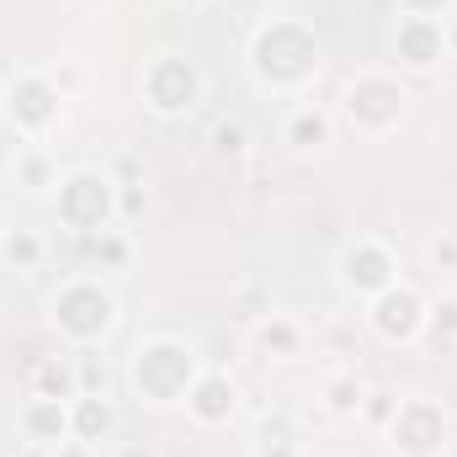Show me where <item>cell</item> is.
<instances>
[{
    "label": "cell",
    "mask_w": 457,
    "mask_h": 457,
    "mask_svg": "<svg viewBox=\"0 0 457 457\" xmlns=\"http://www.w3.org/2000/svg\"><path fill=\"white\" fill-rule=\"evenodd\" d=\"M325 70V43L298 16H266L250 37V80L271 96H303Z\"/></svg>",
    "instance_id": "cell-1"
},
{
    "label": "cell",
    "mask_w": 457,
    "mask_h": 457,
    "mask_svg": "<svg viewBox=\"0 0 457 457\" xmlns=\"http://www.w3.org/2000/svg\"><path fill=\"white\" fill-rule=\"evenodd\" d=\"M197 372H203V356H197V345L181 341V336H144V341L133 345V356H128V388H133V399H144V404H181L187 399V388L197 383Z\"/></svg>",
    "instance_id": "cell-2"
},
{
    "label": "cell",
    "mask_w": 457,
    "mask_h": 457,
    "mask_svg": "<svg viewBox=\"0 0 457 457\" xmlns=\"http://www.w3.org/2000/svg\"><path fill=\"white\" fill-rule=\"evenodd\" d=\"M410 112V86L388 70H356L341 86V102H336V128L378 144L388 133H399V122Z\"/></svg>",
    "instance_id": "cell-3"
},
{
    "label": "cell",
    "mask_w": 457,
    "mask_h": 457,
    "mask_svg": "<svg viewBox=\"0 0 457 457\" xmlns=\"http://www.w3.org/2000/svg\"><path fill=\"white\" fill-rule=\"evenodd\" d=\"M48 320H54V330H59V341L75 345V351H96L102 341H112L117 320H122V309H117L112 287H102V277H64L59 287H54V298H48Z\"/></svg>",
    "instance_id": "cell-4"
},
{
    "label": "cell",
    "mask_w": 457,
    "mask_h": 457,
    "mask_svg": "<svg viewBox=\"0 0 457 457\" xmlns=\"http://www.w3.org/2000/svg\"><path fill=\"white\" fill-rule=\"evenodd\" d=\"M54 208H59V224L70 234H80V239L107 234V228H117V176H107L102 165L59 170Z\"/></svg>",
    "instance_id": "cell-5"
},
{
    "label": "cell",
    "mask_w": 457,
    "mask_h": 457,
    "mask_svg": "<svg viewBox=\"0 0 457 457\" xmlns=\"http://www.w3.org/2000/svg\"><path fill=\"white\" fill-rule=\"evenodd\" d=\"M5 122L16 128L21 144H48V133L59 128L64 117V86L54 80V70H16L5 80Z\"/></svg>",
    "instance_id": "cell-6"
},
{
    "label": "cell",
    "mask_w": 457,
    "mask_h": 457,
    "mask_svg": "<svg viewBox=\"0 0 457 457\" xmlns=\"http://www.w3.org/2000/svg\"><path fill=\"white\" fill-rule=\"evenodd\" d=\"M138 91H144V107H149V112L165 117V122H176V117H192L203 107L208 80H203V70H197L192 59H181V54H154V59L144 64Z\"/></svg>",
    "instance_id": "cell-7"
},
{
    "label": "cell",
    "mask_w": 457,
    "mask_h": 457,
    "mask_svg": "<svg viewBox=\"0 0 457 457\" xmlns=\"http://www.w3.org/2000/svg\"><path fill=\"white\" fill-rule=\"evenodd\" d=\"M336 282L345 298H378L399 282V250L383 234H351L336 250Z\"/></svg>",
    "instance_id": "cell-8"
},
{
    "label": "cell",
    "mask_w": 457,
    "mask_h": 457,
    "mask_svg": "<svg viewBox=\"0 0 457 457\" xmlns=\"http://www.w3.org/2000/svg\"><path fill=\"white\" fill-rule=\"evenodd\" d=\"M383 436H388V447L399 457H442L447 442H453V420H447L442 399H431V394H404V399H399V415H394V426H388Z\"/></svg>",
    "instance_id": "cell-9"
},
{
    "label": "cell",
    "mask_w": 457,
    "mask_h": 457,
    "mask_svg": "<svg viewBox=\"0 0 457 457\" xmlns=\"http://www.w3.org/2000/svg\"><path fill=\"white\" fill-rule=\"evenodd\" d=\"M367 325H372V336L388 345H415L426 336V293L415 287V282H394L388 293H378V298H367Z\"/></svg>",
    "instance_id": "cell-10"
},
{
    "label": "cell",
    "mask_w": 457,
    "mask_h": 457,
    "mask_svg": "<svg viewBox=\"0 0 457 457\" xmlns=\"http://www.w3.org/2000/svg\"><path fill=\"white\" fill-rule=\"evenodd\" d=\"M181 404H187V415H192L203 431H219V426H228V420L239 415V383L228 378L224 367H203Z\"/></svg>",
    "instance_id": "cell-11"
},
{
    "label": "cell",
    "mask_w": 457,
    "mask_h": 457,
    "mask_svg": "<svg viewBox=\"0 0 457 457\" xmlns=\"http://www.w3.org/2000/svg\"><path fill=\"white\" fill-rule=\"evenodd\" d=\"M16 431L21 442L54 453L59 442H70V399H48V394H27L16 410Z\"/></svg>",
    "instance_id": "cell-12"
},
{
    "label": "cell",
    "mask_w": 457,
    "mask_h": 457,
    "mask_svg": "<svg viewBox=\"0 0 457 457\" xmlns=\"http://www.w3.org/2000/svg\"><path fill=\"white\" fill-rule=\"evenodd\" d=\"M394 59L404 70H436L447 59L442 21H431V16H399V27H394Z\"/></svg>",
    "instance_id": "cell-13"
},
{
    "label": "cell",
    "mask_w": 457,
    "mask_h": 457,
    "mask_svg": "<svg viewBox=\"0 0 457 457\" xmlns=\"http://www.w3.org/2000/svg\"><path fill=\"white\" fill-rule=\"evenodd\" d=\"M70 436L75 442H91L96 453L117 442V410L107 394H75L70 399Z\"/></svg>",
    "instance_id": "cell-14"
},
{
    "label": "cell",
    "mask_w": 457,
    "mask_h": 457,
    "mask_svg": "<svg viewBox=\"0 0 457 457\" xmlns=\"http://www.w3.org/2000/svg\"><path fill=\"white\" fill-rule=\"evenodd\" d=\"M330 138H336V112L320 102H298L282 122V144L298 154H320V149H330Z\"/></svg>",
    "instance_id": "cell-15"
},
{
    "label": "cell",
    "mask_w": 457,
    "mask_h": 457,
    "mask_svg": "<svg viewBox=\"0 0 457 457\" xmlns=\"http://www.w3.org/2000/svg\"><path fill=\"white\" fill-rule=\"evenodd\" d=\"M303 325L293 320V314H277V309H266V314H255V325H250V345L261 351V356H271V361H298L303 356Z\"/></svg>",
    "instance_id": "cell-16"
},
{
    "label": "cell",
    "mask_w": 457,
    "mask_h": 457,
    "mask_svg": "<svg viewBox=\"0 0 457 457\" xmlns=\"http://www.w3.org/2000/svg\"><path fill=\"white\" fill-rule=\"evenodd\" d=\"M250 457H303V431L287 410H271L255 420V436H250Z\"/></svg>",
    "instance_id": "cell-17"
},
{
    "label": "cell",
    "mask_w": 457,
    "mask_h": 457,
    "mask_svg": "<svg viewBox=\"0 0 457 457\" xmlns=\"http://www.w3.org/2000/svg\"><path fill=\"white\" fill-rule=\"evenodd\" d=\"M11 176H16V187L32 192V197H43V192L59 187V165H54L48 144H16V154H11Z\"/></svg>",
    "instance_id": "cell-18"
},
{
    "label": "cell",
    "mask_w": 457,
    "mask_h": 457,
    "mask_svg": "<svg viewBox=\"0 0 457 457\" xmlns=\"http://www.w3.org/2000/svg\"><path fill=\"white\" fill-rule=\"evenodd\" d=\"M361 399H367V383H361L356 372H330V378L320 383V404H325V415H341V420H356Z\"/></svg>",
    "instance_id": "cell-19"
},
{
    "label": "cell",
    "mask_w": 457,
    "mask_h": 457,
    "mask_svg": "<svg viewBox=\"0 0 457 457\" xmlns=\"http://www.w3.org/2000/svg\"><path fill=\"white\" fill-rule=\"evenodd\" d=\"M32 394H48V399H75V394H80L75 356H43V361L32 367Z\"/></svg>",
    "instance_id": "cell-20"
},
{
    "label": "cell",
    "mask_w": 457,
    "mask_h": 457,
    "mask_svg": "<svg viewBox=\"0 0 457 457\" xmlns=\"http://www.w3.org/2000/svg\"><path fill=\"white\" fill-rule=\"evenodd\" d=\"M426 336H431L436 351H453L457 345V287H442L436 298H426Z\"/></svg>",
    "instance_id": "cell-21"
},
{
    "label": "cell",
    "mask_w": 457,
    "mask_h": 457,
    "mask_svg": "<svg viewBox=\"0 0 457 457\" xmlns=\"http://www.w3.org/2000/svg\"><path fill=\"white\" fill-rule=\"evenodd\" d=\"M0 255H5V266H16V271H37V266L48 261V245H43L37 228H5Z\"/></svg>",
    "instance_id": "cell-22"
},
{
    "label": "cell",
    "mask_w": 457,
    "mask_h": 457,
    "mask_svg": "<svg viewBox=\"0 0 457 457\" xmlns=\"http://www.w3.org/2000/svg\"><path fill=\"white\" fill-rule=\"evenodd\" d=\"M399 399H404V394H394V388H367V399H361L356 420H361V426H372V431H388V426H394V415H399Z\"/></svg>",
    "instance_id": "cell-23"
},
{
    "label": "cell",
    "mask_w": 457,
    "mask_h": 457,
    "mask_svg": "<svg viewBox=\"0 0 457 457\" xmlns=\"http://www.w3.org/2000/svg\"><path fill=\"white\" fill-rule=\"evenodd\" d=\"M91 255H96V266H102V271H122V266L133 261V245H128V234H122V228H107V234H96V239H91Z\"/></svg>",
    "instance_id": "cell-24"
},
{
    "label": "cell",
    "mask_w": 457,
    "mask_h": 457,
    "mask_svg": "<svg viewBox=\"0 0 457 457\" xmlns=\"http://www.w3.org/2000/svg\"><path fill=\"white\" fill-rule=\"evenodd\" d=\"M245 149H250V128H245L239 117H219V122H213V154L239 160Z\"/></svg>",
    "instance_id": "cell-25"
},
{
    "label": "cell",
    "mask_w": 457,
    "mask_h": 457,
    "mask_svg": "<svg viewBox=\"0 0 457 457\" xmlns=\"http://www.w3.org/2000/svg\"><path fill=\"white\" fill-rule=\"evenodd\" d=\"M426 261H431V271L457 277V228H442V234L426 239Z\"/></svg>",
    "instance_id": "cell-26"
},
{
    "label": "cell",
    "mask_w": 457,
    "mask_h": 457,
    "mask_svg": "<svg viewBox=\"0 0 457 457\" xmlns=\"http://www.w3.org/2000/svg\"><path fill=\"white\" fill-rule=\"evenodd\" d=\"M75 378H80V394H107V367L96 361V351L75 356Z\"/></svg>",
    "instance_id": "cell-27"
},
{
    "label": "cell",
    "mask_w": 457,
    "mask_h": 457,
    "mask_svg": "<svg viewBox=\"0 0 457 457\" xmlns=\"http://www.w3.org/2000/svg\"><path fill=\"white\" fill-rule=\"evenodd\" d=\"M457 11V0H399V16H431V21H447Z\"/></svg>",
    "instance_id": "cell-28"
},
{
    "label": "cell",
    "mask_w": 457,
    "mask_h": 457,
    "mask_svg": "<svg viewBox=\"0 0 457 457\" xmlns=\"http://www.w3.org/2000/svg\"><path fill=\"white\" fill-rule=\"evenodd\" d=\"M112 457H160L154 442H112Z\"/></svg>",
    "instance_id": "cell-29"
},
{
    "label": "cell",
    "mask_w": 457,
    "mask_h": 457,
    "mask_svg": "<svg viewBox=\"0 0 457 457\" xmlns=\"http://www.w3.org/2000/svg\"><path fill=\"white\" fill-rule=\"evenodd\" d=\"M48 457H102V453H96L91 442H75V436H70V442H59V447H54Z\"/></svg>",
    "instance_id": "cell-30"
},
{
    "label": "cell",
    "mask_w": 457,
    "mask_h": 457,
    "mask_svg": "<svg viewBox=\"0 0 457 457\" xmlns=\"http://www.w3.org/2000/svg\"><path fill=\"white\" fill-rule=\"evenodd\" d=\"M442 37H447V59H457V11L442 21Z\"/></svg>",
    "instance_id": "cell-31"
},
{
    "label": "cell",
    "mask_w": 457,
    "mask_h": 457,
    "mask_svg": "<svg viewBox=\"0 0 457 457\" xmlns=\"http://www.w3.org/2000/svg\"><path fill=\"white\" fill-rule=\"evenodd\" d=\"M176 5H208V0H176Z\"/></svg>",
    "instance_id": "cell-32"
},
{
    "label": "cell",
    "mask_w": 457,
    "mask_h": 457,
    "mask_svg": "<svg viewBox=\"0 0 457 457\" xmlns=\"http://www.w3.org/2000/svg\"><path fill=\"white\" fill-rule=\"evenodd\" d=\"M0 457H11V453H0Z\"/></svg>",
    "instance_id": "cell-33"
}]
</instances>
